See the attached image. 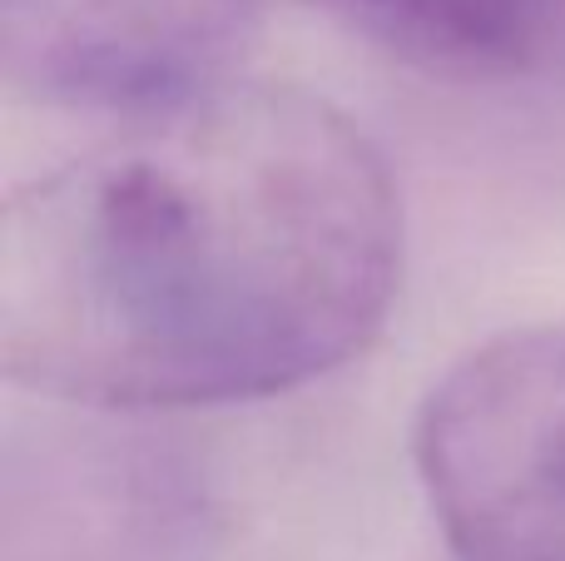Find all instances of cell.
I'll list each match as a JSON object with an SVG mask.
<instances>
[{
    "mask_svg": "<svg viewBox=\"0 0 565 561\" xmlns=\"http://www.w3.org/2000/svg\"><path fill=\"white\" fill-rule=\"evenodd\" d=\"M258 10L264 0H0V65L35 105L149 115L224 85Z\"/></svg>",
    "mask_w": 565,
    "mask_h": 561,
    "instance_id": "cell-3",
    "label": "cell"
},
{
    "mask_svg": "<svg viewBox=\"0 0 565 561\" xmlns=\"http://www.w3.org/2000/svg\"><path fill=\"white\" fill-rule=\"evenodd\" d=\"M431 75L516 80L565 60V0H308Z\"/></svg>",
    "mask_w": 565,
    "mask_h": 561,
    "instance_id": "cell-4",
    "label": "cell"
},
{
    "mask_svg": "<svg viewBox=\"0 0 565 561\" xmlns=\"http://www.w3.org/2000/svg\"><path fill=\"white\" fill-rule=\"evenodd\" d=\"M402 274L382 149L322 95L224 80L0 214V363L89 407L254 403L377 338Z\"/></svg>",
    "mask_w": 565,
    "mask_h": 561,
    "instance_id": "cell-1",
    "label": "cell"
},
{
    "mask_svg": "<svg viewBox=\"0 0 565 561\" xmlns=\"http://www.w3.org/2000/svg\"><path fill=\"white\" fill-rule=\"evenodd\" d=\"M417 473L457 561H565V324L507 328L447 368Z\"/></svg>",
    "mask_w": 565,
    "mask_h": 561,
    "instance_id": "cell-2",
    "label": "cell"
}]
</instances>
